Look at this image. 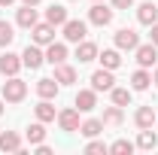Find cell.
<instances>
[{"label":"cell","instance_id":"24","mask_svg":"<svg viewBox=\"0 0 158 155\" xmlns=\"http://www.w3.org/2000/svg\"><path fill=\"white\" fill-rule=\"evenodd\" d=\"M24 137H27V143H34V146L43 143V140H46V122H40V119H37V122L24 131Z\"/></svg>","mask_w":158,"mask_h":155},{"label":"cell","instance_id":"26","mask_svg":"<svg viewBox=\"0 0 158 155\" xmlns=\"http://www.w3.org/2000/svg\"><path fill=\"white\" fill-rule=\"evenodd\" d=\"M34 113H37V119H40V122H55V119H58L55 107H52L49 100H40L37 107H34Z\"/></svg>","mask_w":158,"mask_h":155},{"label":"cell","instance_id":"13","mask_svg":"<svg viewBox=\"0 0 158 155\" xmlns=\"http://www.w3.org/2000/svg\"><path fill=\"white\" fill-rule=\"evenodd\" d=\"M149 85H152V73L146 67H140V70L131 73V91H146Z\"/></svg>","mask_w":158,"mask_h":155},{"label":"cell","instance_id":"36","mask_svg":"<svg viewBox=\"0 0 158 155\" xmlns=\"http://www.w3.org/2000/svg\"><path fill=\"white\" fill-rule=\"evenodd\" d=\"M12 3H15V0H0V6H12Z\"/></svg>","mask_w":158,"mask_h":155},{"label":"cell","instance_id":"23","mask_svg":"<svg viewBox=\"0 0 158 155\" xmlns=\"http://www.w3.org/2000/svg\"><path fill=\"white\" fill-rule=\"evenodd\" d=\"M134 146H140V149H155L158 146V134L152 131V128H140V137Z\"/></svg>","mask_w":158,"mask_h":155},{"label":"cell","instance_id":"16","mask_svg":"<svg viewBox=\"0 0 158 155\" xmlns=\"http://www.w3.org/2000/svg\"><path fill=\"white\" fill-rule=\"evenodd\" d=\"M76 58L79 64H88V61L98 58V46L91 43V40H82V43H76Z\"/></svg>","mask_w":158,"mask_h":155},{"label":"cell","instance_id":"35","mask_svg":"<svg viewBox=\"0 0 158 155\" xmlns=\"http://www.w3.org/2000/svg\"><path fill=\"white\" fill-rule=\"evenodd\" d=\"M21 3H24V6H37L40 0H21Z\"/></svg>","mask_w":158,"mask_h":155},{"label":"cell","instance_id":"30","mask_svg":"<svg viewBox=\"0 0 158 155\" xmlns=\"http://www.w3.org/2000/svg\"><path fill=\"white\" fill-rule=\"evenodd\" d=\"M12 40H15V27L9 21H0V46H9Z\"/></svg>","mask_w":158,"mask_h":155},{"label":"cell","instance_id":"2","mask_svg":"<svg viewBox=\"0 0 158 155\" xmlns=\"http://www.w3.org/2000/svg\"><path fill=\"white\" fill-rule=\"evenodd\" d=\"M140 46V34L134 31V27H118L116 31V49H122V52H134Z\"/></svg>","mask_w":158,"mask_h":155},{"label":"cell","instance_id":"11","mask_svg":"<svg viewBox=\"0 0 158 155\" xmlns=\"http://www.w3.org/2000/svg\"><path fill=\"white\" fill-rule=\"evenodd\" d=\"M73 107H76L79 113H91V110L98 107V91H94V88H85V91H79Z\"/></svg>","mask_w":158,"mask_h":155},{"label":"cell","instance_id":"14","mask_svg":"<svg viewBox=\"0 0 158 155\" xmlns=\"http://www.w3.org/2000/svg\"><path fill=\"white\" fill-rule=\"evenodd\" d=\"M67 19H70V15H67V6H61V3H52V6L46 9V21L55 24V27H64Z\"/></svg>","mask_w":158,"mask_h":155},{"label":"cell","instance_id":"4","mask_svg":"<svg viewBox=\"0 0 158 155\" xmlns=\"http://www.w3.org/2000/svg\"><path fill=\"white\" fill-rule=\"evenodd\" d=\"M31 37L37 46H49V43H55V24H49V21H37L34 27H31Z\"/></svg>","mask_w":158,"mask_h":155},{"label":"cell","instance_id":"33","mask_svg":"<svg viewBox=\"0 0 158 155\" xmlns=\"http://www.w3.org/2000/svg\"><path fill=\"white\" fill-rule=\"evenodd\" d=\"M37 155H52V149H49L46 143H37Z\"/></svg>","mask_w":158,"mask_h":155},{"label":"cell","instance_id":"9","mask_svg":"<svg viewBox=\"0 0 158 155\" xmlns=\"http://www.w3.org/2000/svg\"><path fill=\"white\" fill-rule=\"evenodd\" d=\"M88 21H91V24H98V27H106V24L113 21V9H110V6H103V3H94V6L88 9Z\"/></svg>","mask_w":158,"mask_h":155},{"label":"cell","instance_id":"6","mask_svg":"<svg viewBox=\"0 0 158 155\" xmlns=\"http://www.w3.org/2000/svg\"><path fill=\"white\" fill-rule=\"evenodd\" d=\"M43 61H46V52L40 49L37 43H34V46H27V49L21 52V64H24V67H31V70H40V67H43Z\"/></svg>","mask_w":158,"mask_h":155},{"label":"cell","instance_id":"38","mask_svg":"<svg viewBox=\"0 0 158 155\" xmlns=\"http://www.w3.org/2000/svg\"><path fill=\"white\" fill-rule=\"evenodd\" d=\"M3 110H6V107H3V100H0V116H3Z\"/></svg>","mask_w":158,"mask_h":155},{"label":"cell","instance_id":"19","mask_svg":"<svg viewBox=\"0 0 158 155\" xmlns=\"http://www.w3.org/2000/svg\"><path fill=\"white\" fill-rule=\"evenodd\" d=\"M155 110H152V107H140L137 113H134V125H137V128H152V125H155Z\"/></svg>","mask_w":158,"mask_h":155},{"label":"cell","instance_id":"25","mask_svg":"<svg viewBox=\"0 0 158 155\" xmlns=\"http://www.w3.org/2000/svg\"><path fill=\"white\" fill-rule=\"evenodd\" d=\"M79 134H82V137H98V134H103V122H100V119H85V122L79 125Z\"/></svg>","mask_w":158,"mask_h":155},{"label":"cell","instance_id":"5","mask_svg":"<svg viewBox=\"0 0 158 155\" xmlns=\"http://www.w3.org/2000/svg\"><path fill=\"white\" fill-rule=\"evenodd\" d=\"M116 85V76H113V70H106V67H100L91 73V88L94 91H110Z\"/></svg>","mask_w":158,"mask_h":155},{"label":"cell","instance_id":"37","mask_svg":"<svg viewBox=\"0 0 158 155\" xmlns=\"http://www.w3.org/2000/svg\"><path fill=\"white\" fill-rule=\"evenodd\" d=\"M152 82H155V85H158V70H155V73H152Z\"/></svg>","mask_w":158,"mask_h":155},{"label":"cell","instance_id":"10","mask_svg":"<svg viewBox=\"0 0 158 155\" xmlns=\"http://www.w3.org/2000/svg\"><path fill=\"white\" fill-rule=\"evenodd\" d=\"M58 125H61V131H79V110L76 107H67V110H61L58 113Z\"/></svg>","mask_w":158,"mask_h":155},{"label":"cell","instance_id":"7","mask_svg":"<svg viewBox=\"0 0 158 155\" xmlns=\"http://www.w3.org/2000/svg\"><path fill=\"white\" fill-rule=\"evenodd\" d=\"M134 55H137L140 67H152V64L158 61V46H155V43H143V46L134 49Z\"/></svg>","mask_w":158,"mask_h":155},{"label":"cell","instance_id":"8","mask_svg":"<svg viewBox=\"0 0 158 155\" xmlns=\"http://www.w3.org/2000/svg\"><path fill=\"white\" fill-rule=\"evenodd\" d=\"M21 67H24V64H21V55H15V52L0 55V73H3V76H19Z\"/></svg>","mask_w":158,"mask_h":155},{"label":"cell","instance_id":"31","mask_svg":"<svg viewBox=\"0 0 158 155\" xmlns=\"http://www.w3.org/2000/svg\"><path fill=\"white\" fill-rule=\"evenodd\" d=\"M85 152H110V146H106V143H100V140H91V143L85 146Z\"/></svg>","mask_w":158,"mask_h":155},{"label":"cell","instance_id":"34","mask_svg":"<svg viewBox=\"0 0 158 155\" xmlns=\"http://www.w3.org/2000/svg\"><path fill=\"white\" fill-rule=\"evenodd\" d=\"M149 27H152V34H149L152 40H149V43H155V46H158V21H155V24H149Z\"/></svg>","mask_w":158,"mask_h":155},{"label":"cell","instance_id":"18","mask_svg":"<svg viewBox=\"0 0 158 155\" xmlns=\"http://www.w3.org/2000/svg\"><path fill=\"white\" fill-rule=\"evenodd\" d=\"M55 79H58V85H73L76 82V67H70L67 61L55 64Z\"/></svg>","mask_w":158,"mask_h":155},{"label":"cell","instance_id":"40","mask_svg":"<svg viewBox=\"0 0 158 155\" xmlns=\"http://www.w3.org/2000/svg\"><path fill=\"white\" fill-rule=\"evenodd\" d=\"M155 122H158V116H155Z\"/></svg>","mask_w":158,"mask_h":155},{"label":"cell","instance_id":"27","mask_svg":"<svg viewBox=\"0 0 158 155\" xmlns=\"http://www.w3.org/2000/svg\"><path fill=\"white\" fill-rule=\"evenodd\" d=\"M122 119H125L122 107L113 103V107H106V110H103V119H100V122H103V125H122Z\"/></svg>","mask_w":158,"mask_h":155},{"label":"cell","instance_id":"17","mask_svg":"<svg viewBox=\"0 0 158 155\" xmlns=\"http://www.w3.org/2000/svg\"><path fill=\"white\" fill-rule=\"evenodd\" d=\"M58 79L52 76V79H40L37 82V94L43 97V100H52V97H58Z\"/></svg>","mask_w":158,"mask_h":155},{"label":"cell","instance_id":"1","mask_svg":"<svg viewBox=\"0 0 158 155\" xmlns=\"http://www.w3.org/2000/svg\"><path fill=\"white\" fill-rule=\"evenodd\" d=\"M24 94H27V82H21L19 76H9L3 82V100L6 103H21Z\"/></svg>","mask_w":158,"mask_h":155},{"label":"cell","instance_id":"28","mask_svg":"<svg viewBox=\"0 0 158 155\" xmlns=\"http://www.w3.org/2000/svg\"><path fill=\"white\" fill-rule=\"evenodd\" d=\"M110 94H113V103H116V107H128V103H131V88H116V85H113Z\"/></svg>","mask_w":158,"mask_h":155},{"label":"cell","instance_id":"15","mask_svg":"<svg viewBox=\"0 0 158 155\" xmlns=\"http://www.w3.org/2000/svg\"><path fill=\"white\" fill-rule=\"evenodd\" d=\"M137 21H140V24H155V21H158V6L152 3V0L137 6Z\"/></svg>","mask_w":158,"mask_h":155},{"label":"cell","instance_id":"29","mask_svg":"<svg viewBox=\"0 0 158 155\" xmlns=\"http://www.w3.org/2000/svg\"><path fill=\"white\" fill-rule=\"evenodd\" d=\"M110 152L113 155H131L134 152V143L131 140H116V143H110Z\"/></svg>","mask_w":158,"mask_h":155},{"label":"cell","instance_id":"12","mask_svg":"<svg viewBox=\"0 0 158 155\" xmlns=\"http://www.w3.org/2000/svg\"><path fill=\"white\" fill-rule=\"evenodd\" d=\"M46 61L55 67V64H64L67 61V46L64 43H49L46 46Z\"/></svg>","mask_w":158,"mask_h":155},{"label":"cell","instance_id":"32","mask_svg":"<svg viewBox=\"0 0 158 155\" xmlns=\"http://www.w3.org/2000/svg\"><path fill=\"white\" fill-rule=\"evenodd\" d=\"M113 6L116 9H128V6H134V0H113Z\"/></svg>","mask_w":158,"mask_h":155},{"label":"cell","instance_id":"3","mask_svg":"<svg viewBox=\"0 0 158 155\" xmlns=\"http://www.w3.org/2000/svg\"><path fill=\"white\" fill-rule=\"evenodd\" d=\"M85 34H88V24H85V21H79V19H67L64 21V40H67V43H82Z\"/></svg>","mask_w":158,"mask_h":155},{"label":"cell","instance_id":"20","mask_svg":"<svg viewBox=\"0 0 158 155\" xmlns=\"http://www.w3.org/2000/svg\"><path fill=\"white\" fill-rule=\"evenodd\" d=\"M37 21L40 19H37V9H34V6H21L19 15H15V24H19V27H27V31H31Z\"/></svg>","mask_w":158,"mask_h":155},{"label":"cell","instance_id":"21","mask_svg":"<svg viewBox=\"0 0 158 155\" xmlns=\"http://www.w3.org/2000/svg\"><path fill=\"white\" fill-rule=\"evenodd\" d=\"M98 61H100V67L116 70L118 64H122V55H118V49H103V52H98Z\"/></svg>","mask_w":158,"mask_h":155},{"label":"cell","instance_id":"39","mask_svg":"<svg viewBox=\"0 0 158 155\" xmlns=\"http://www.w3.org/2000/svg\"><path fill=\"white\" fill-rule=\"evenodd\" d=\"M94 3H100V0H94Z\"/></svg>","mask_w":158,"mask_h":155},{"label":"cell","instance_id":"22","mask_svg":"<svg viewBox=\"0 0 158 155\" xmlns=\"http://www.w3.org/2000/svg\"><path fill=\"white\" fill-rule=\"evenodd\" d=\"M0 149H3V152H19L21 149V137L15 134V131H3V134H0Z\"/></svg>","mask_w":158,"mask_h":155}]
</instances>
